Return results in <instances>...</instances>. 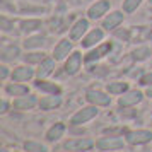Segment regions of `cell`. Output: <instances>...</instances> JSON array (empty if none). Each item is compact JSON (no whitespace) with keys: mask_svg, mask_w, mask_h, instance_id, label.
Segmentation results:
<instances>
[{"mask_svg":"<svg viewBox=\"0 0 152 152\" xmlns=\"http://www.w3.org/2000/svg\"><path fill=\"white\" fill-rule=\"evenodd\" d=\"M63 132H65V125H63V123H55L48 130V133H46L48 142H56V140L63 135Z\"/></svg>","mask_w":152,"mask_h":152,"instance_id":"cell-16","label":"cell"},{"mask_svg":"<svg viewBox=\"0 0 152 152\" xmlns=\"http://www.w3.org/2000/svg\"><path fill=\"white\" fill-rule=\"evenodd\" d=\"M110 51H111V43H104V45L97 46L96 50H92V51H89V53L86 55V62H94V60H99L101 56L108 55Z\"/></svg>","mask_w":152,"mask_h":152,"instance_id":"cell-12","label":"cell"},{"mask_svg":"<svg viewBox=\"0 0 152 152\" xmlns=\"http://www.w3.org/2000/svg\"><path fill=\"white\" fill-rule=\"evenodd\" d=\"M94 142L89 138H74V140H67L65 142V149L67 151H75V152H84L92 149Z\"/></svg>","mask_w":152,"mask_h":152,"instance_id":"cell-2","label":"cell"},{"mask_svg":"<svg viewBox=\"0 0 152 152\" xmlns=\"http://www.w3.org/2000/svg\"><path fill=\"white\" fill-rule=\"evenodd\" d=\"M0 77H2V79L7 77V67H0Z\"/></svg>","mask_w":152,"mask_h":152,"instance_id":"cell-32","label":"cell"},{"mask_svg":"<svg viewBox=\"0 0 152 152\" xmlns=\"http://www.w3.org/2000/svg\"><path fill=\"white\" fill-rule=\"evenodd\" d=\"M55 69V62L51 60V58H45L41 63H39V69H38V75L39 77H46L50 75L51 72Z\"/></svg>","mask_w":152,"mask_h":152,"instance_id":"cell-18","label":"cell"},{"mask_svg":"<svg viewBox=\"0 0 152 152\" xmlns=\"http://www.w3.org/2000/svg\"><path fill=\"white\" fill-rule=\"evenodd\" d=\"M87 101L92 104H96V106H108L110 104V96H106L104 92H101V91H89L87 92Z\"/></svg>","mask_w":152,"mask_h":152,"instance_id":"cell-10","label":"cell"},{"mask_svg":"<svg viewBox=\"0 0 152 152\" xmlns=\"http://www.w3.org/2000/svg\"><path fill=\"white\" fill-rule=\"evenodd\" d=\"M142 101V92H138V91H130V92H126L123 97H120V106H133V104H137Z\"/></svg>","mask_w":152,"mask_h":152,"instance_id":"cell-13","label":"cell"},{"mask_svg":"<svg viewBox=\"0 0 152 152\" xmlns=\"http://www.w3.org/2000/svg\"><path fill=\"white\" fill-rule=\"evenodd\" d=\"M41 28V21L39 19H28V21L21 22V29L24 33H33V31H38Z\"/></svg>","mask_w":152,"mask_h":152,"instance_id":"cell-21","label":"cell"},{"mask_svg":"<svg viewBox=\"0 0 152 152\" xmlns=\"http://www.w3.org/2000/svg\"><path fill=\"white\" fill-rule=\"evenodd\" d=\"M152 138V133L147 130H133L126 133V140L133 145H140V144H147Z\"/></svg>","mask_w":152,"mask_h":152,"instance_id":"cell-4","label":"cell"},{"mask_svg":"<svg viewBox=\"0 0 152 152\" xmlns=\"http://www.w3.org/2000/svg\"><path fill=\"white\" fill-rule=\"evenodd\" d=\"M80 63H82V56H80V53H79V51H74V53L67 58V62H65V72H67L69 75L77 74L79 69H80Z\"/></svg>","mask_w":152,"mask_h":152,"instance_id":"cell-6","label":"cell"},{"mask_svg":"<svg viewBox=\"0 0 152 152\" xmlns=\"http://www.w3.org/2000/svg\"><path fill=\"white\" fill-rule=\"evenodd\" d=\"M36 87L43 92H48V94H60V87L53 82H45V80H38Z\"/></svg>","mask_w":152,"mask_h":152,"instance_id":"cell-19","label":"cell"},{"mask_svg":"<svg viewBox=\"0 0 152 152\" xmlns=\"http://www.w3.org/2000/svg\"><path fill=\"white\" fill-rule=\"evenodd\" d=\"M96 145L101 149V151H113V149L123 147V140L118 138V137H104V138H101Z\"/></svg>","mask_w":152,"mask_h":152,"instance_id":"cell-9","label":"cell"},{"mask_svg":"<svg viewBox=\"0 0 152 152\" xmlns=\"http://www.w3.org/2000/svg\"><path fill=\"white\" fill-rule=\"evenodd\" d=\"M43 39H45L43 36H36V38H29V39H26V43H24V45H26V48H33V46H41L43 43H45Z\"/></svg>","mask_w":152,"mask_h":152,"instance_id":"cell-27","label":"cell"},{"mask_svg":"<svg viewBox=\"0 0 152 152\" xmlns=\"http://www.w3.org/2000/svg\"><path fill=\"white\" fill-rule=\"evenodd\" d=\"M142 0H123V10L125 12H135L138 7H140Z\"/></svg>","mask_w":152,"mask_h":152,"instance_id":"cell-25","label":"cell"},{"mask_svg":"<svg viewBox=\"0 0 152 152\" xmlns=\"http://www.w3.org/2000/svg\"><path fill=\"white\" fill-rule=\"evenodd\" d=\"M70 51H72V41L62 39L53 50V56H55V60H63L65 56H69Z\"/></svg>","mask_w":152,"mask_h":152,"instance_id":"cell-11","label":"cell"},{"mask_svg":"<svg viewBox=\"0 0 152 152\" xmlns=\"http://www.w3.org/2000/svg\"><path fill=\"white\" fill-rule=\"evenodd\" d=\"M140 84H142V86H152V72L151 74H145V75L140 79Z\"/></svg>","mask_w":152,"mask_h":152,"instance_id":"cell-29","label":"cell"},{"mask_svg":"<svg viewBox=\"0 0 152 152\" xmlns=\"http://www.w3.org/2000/svg\"><path fill=\"white\" fill-rule=\"evenodd\" d=\"M28 63H41L45 60V53H39V51H34V53H28L24 56Z\"/></svg>","mask_w":152,"mask_h":152,"instance_id":"cell-26","label":"cell"},{"mask_svg":"<svg viewBox=\"0 0 152 152\" xmlns=\"http://www.w3.org/2000/svg\"><path fill=\"white\" fill-rule=\"evenodd\" d=\"M126 89H128V86L125 82H113L108 86V91H110L111 94H123Z\"/></svg>","mask_w":152,"mask_h":152,"instance_id":"cell-23","label":"cell"},{"mask_svg":"<svg viewBox=\"0 0 152 152\" xmlns=\"http://www.w3.org/2000/svg\"><path fill=\"white\" fill-rule=\"evenodd\" d=\"M17 55H19V48L14 46V45L2 48V58H4V60H12V58H15Z\"/></svg>","mask_w":152,"mask_h":152,"instance_id":"cell-22","label":"cell"},{"mask_svg":"<svg viewBox=\"0 0 152 152\" xmlns=\"http://www.w3.org/2000/svg\"><path fill=\"white\" fill-rule=\"evenodd\" d=\"M147 55H151V50L149 48H138L133 51V58L135 60H144V58H147Z\"/></svg>","mask_w":152,"mask_h":152,"instance_id":"cell-28","label":"cell"},{"mask_svg":"<svg viewBox=\"0 0 152 152\" xmlns=\"http://www.w3.org/2000/svg\"><path fill=\"white\" fill-rule=\"evenodd\" d=\"M97 115V110L96 106H89V108H82L80 111H77L75 115L72 116V123L74 125H82L86 121H89Z\"/></svg>","mask_w":152,"mask_h":152,"instance_id":"cell-3","label":"cell"},{"mask_svg":"<svg viewBox=\"0 0 152 152\" xmlns=\"http://www.w3.org/2000/svg\"><path fill=\"white\" fill-rule=\"evenodd\" d=\"M0 152H9V151H7V149H2V151H0Z\"/></svg>","mask_w":152,"mask_h":152,"instance_id":"cell-33","label":"cell"},{"mask_svg":"<svg viewBox=\"0 0 152 152\" xmlns=\"http://www.w3.org/2000/svg\"><path fill=\"white\" fill-rule=\"evenodd\" d=\"M33 75H34V72H33V69H29V67H17V69L12 72V79H14L15 82L29 80Z\"/></svg>","mask_w":152,"mask_h":152,"instance_id":"cell-15","label":"cell"},{"mask_svg":"<svg viewBox=\"0 0 152 152\" xmlns=\"http://www.w3.org/2000/svg\"><path fill=\"white\" fill-rule=\"evenodd\" d=\"M9 110V103L7 101H2V110H0V113H7Z\"/></svg>","mask_w":152,"mask_h":152,"instance_id":"cell-31","label":"cell"},{"mask_svg":"<svg viewBox=\"0 0 152 152\" xmlns=\"http://www.w3.org/2000/svg\"><path fill=\"white\" fill-rule=\"evenodd\" d=\"M34 104H36V97L34 96H24V97L15 99L14 108H17V110H31Z\"/></svg>","mask_w":152,"mask_h":152,"instance_id":"cell-17","label":"cell"},{"mask_svg":"<svg viewBox=\"0 0 152 152\" xmlns=\"http://www.w3.org/2000/svg\"><path fill=\"white\" fill-rule=\"evenodd\" d=\"M5 91H7V94H10V96H26L29 92L28 87L26 86H21V84H10V86L5 87Z\"/></svg>","mask_w":152,"mask_h":152,"instance_id":"cell-20","label":"cell"},{"mask_svg":"<svg viewBox=\"0 0 152 152\" xmlns=\"http://www.w3.org/2000/svg\"><path fill=\"white\" fill-rule=\"evenodd\" d=\"M9 26H10V22H9L5 17H2V29H4V31H9V29H10Z\"/></svg>","mask_w":152,"mask_h":152,"instance_id":"cell-30","label":"cell"},{"mask_svg":"<svg viewBox=\"0 0 152 152\" xmlns=\"http://www.w3.org/2000/svg\"><path fill=\"white\" fill-rule=\"evenodd\" d=\"M110 7H111L110 0H96L87 10V17L89 19H101L104 14H108Z\"/></svg>","mask_w":152,"mask_h":152,"instance_id":"cell-1","label":"cell"},{"mask_svg":"<svg viewBox=\"0 0 152 152\" xmlns=\"http://www.w3.org/2000/svg\"><path fill=\"white\" fill-rule=\"evenodd\" d=\"M104 38V33H103V29H92V31H89L87 34L84 36V39H82V46L84 48H91V46H94V45H97V43L101 41Z\"/></svg>","mask_w":152,"mask_h":152,"instance_id":"cell-8","label":"cell"},{"mask_svg":"<svg viewBox=\"0 0 152 152\" xmlns=\"http://www.w3.org/2000/svg\"><path fill=\"white\" fill-rule=\"evenodd\" d=\"M87 29H89V22H87V19H79V21L70 28V39H72V41L82 39V36L87 33Z\"/></svg>","mask_w":152,"mask_h":152,"instance_id":"cell-5","label":"cell"},{"mask_svg":"<svg viewBox=\"0 0 152 152\" xmlns=\"http://www.w3.org/2000/svg\"><path fill=\"white\" fill-rule=\"evenodd\" d=\"M121 22H123V12L121 10H115V12H110L103 19V28L104 29H115Z\"/></svg>","mask_w":152,"mask_h":152,"instance_id":"cell-7","label":"cell"},{"mask_svg":"<svg viewBox=\"0 0 152 152\" xmlns=\"http://www.w3.org/2000/svg\"><path fill=\"white\" fill-rule=\"evenodd\" d=\"M24 149L26 151H31V152H48L46 145L39 144V142H26L24 144Z\"/></svg>","mask_w":152,"mask_h":152,"instance_id":"cell-24","label":"cell"},{"mask_svg":"<svg viewBox=\"0 0 152 152\" xmlns=\"http://www.w3.org/2000/svg\"><path fill=\"white\" fill-rule=\"evenodd\" d=\"M60 103H62L60 96H58V94H51V96L43 97L41 101H39V106H41V110L48 111V110H55V108H58Z\"/></svg>","mask_w":152,"mask_h":152,"instance_id":"cell-14","label":"cell"},{"mask_svg":"<svg viewBox=\"0 0 152 152\" xmlns=\"http://www.w3.org/2000/svg\"><path fill=\"white\" fill-rule=\"evenodd\" d=\"M149 2H151V4H152V0H149Z\"/></svg>","mask_w":152,"mask_h":152,"instance_id":"cell-34","label":"cell"}]
</instances>
